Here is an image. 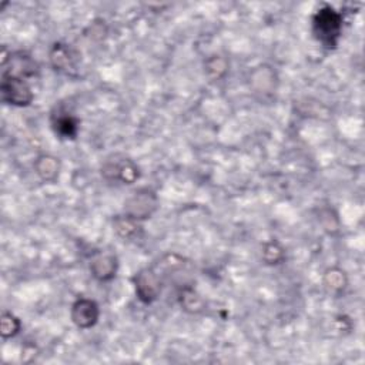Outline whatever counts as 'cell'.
<instances>
[{"label":"cell","instance_id":"cell-3","mask_svg":"<svg viewBox=\"0 0 365 365\" xmlns=\"http://www.w3.org/2000/svg\"><path fill=\"white\" fill-rule=\"evenodd\" d=\"M101 175L108 181H118L121 184H134L140 178L138 165L125 157L114 155L101 165Z\"/></svg>","mask_w":365,"mask_h":365},{"label":"cell","instance_id":"cell-12","mask_svg":"<svg viewBox=\"0 0 365 365\" xmlns=\"http://www.w3.org/2000/svg\"><path fill=\"white\" fill-rule=\"evenodd\" d=\"M251 86L257 93L268 94L275 88V73L269 66L255 67L251 73Z\"/></svg>","mask_w":365,"mask_h":365},{"label":"cell","instance_id":"cell-17","mask_svg":"<svg viewBox=\"0 0 365 365\" xmlns=\"http://www.w3.org/2000/svg\"><path fill=\"white\" fill-rule=\"evenodd\" d=\"M324 287L332 292H341L346 287V277L339 268H329L324 274Z\"/></svg>","mask_w":365,"mask_h":365},{"label":"cell","instance_id":"cell-15","mask_svg":"<svg viewBox=\"0 0 365 365\" xmlns=\"http://www.w3.org/2000/svg\"><path fill=\"white\" fill-rule=\"evenodd\" d=\"M204 71L208 78L220 80L228 73V60L224 56L212 54L204 61Z\"/></svg>","mask_w":365,"mask_h":365},{"label":"cell","instance_id":"cell-13","mask_svg":"<svg viewBox=\"0 0 365 365\" xmlns=\"http://www.w3.org/2000/svg\"><path fill=\"white\" fill-rule=\"evenodd\" d=\"M141 221L131 218L125 214L115 215L113 220V230L117 232L118 237L123 240H135L140 237L143 227L140 224Z\"/></svg>","mask_w":365,"mask_h":365},{"label":"cell","instance_id":"cell-5","mask_svg":"<svg viewBox=\"0 0 365 365\" xmlns=\"http://www.w3.org/2000/svg\"><path fill=\"white\" fill-rule=\"evenodd\" d=\"M158 207V198L154 191L140 188L134 191L124 202V214L138 221L150 218Z\"/></svg>","mask_w":365,"mask_h":365},{"label":"cell","instance_id":"cell-14","mask_svg":"<svg viewBox=\"0 0 365 365\" xmlns=\"http://www.w3.org/2000/svg\"><path fill=\"white\" fill-rule=\"evenodd\" d=\"M178 302L181 308L190 314L201 312L205 307L202 297L191 285H187V284L181 285L178 291Z\"/></svg>","mask_w":365,"mask_h":365},{"label":"cell","instance_id":"cell-6","mask_svg":"<svg viewBox=\"0 0 365 365\" xmlns=\"http://www.w3.org/2000/svg\"><path fill=\"white\" fill-rule=\"evenodd\" d=\"M1 100L6 104H11L16 107H27L33 103L34 93L27 80L6 77L1 76L0 84Z\"/></svg>","mask_w":365,"mask_h":365},{"label":"cell","instance_id":"cell-8","mask_svg":"<svg viewBox=\"0 0 365 365\" xmlns=\"http://www.w3.org/2000/svg\"><path fill=\"white\" fill-rule=\"evenodd\" d=\"M70 317L77 328L90 329L98 322L100 307L94 299L80 297L73 302Z\"/></svg>","mask_w":365,"mask_h":365},{"label":"cell","instance_id":"cell-16","mask_svg":"<svg viewBox=\"0 0 365 365\" xmlns=\"http://www.w3.org/2000/svg\"><path fill=\"white\" fill-rule=\"evenodd\" d=\"M285 258V250L277 240H269L262 247V259L268 265H278Z\"/></svg>","mask_w":365,"mask_h":365},{"label":"cell","instance_id":"cell-1","mask_svg":"<svg viewBox=\"0 0 365 365\" xmlns=\"http://www.w3.org/2000/svg\"><path fill=\"white\" fill-rule=\"evenodd\" d=\"M342 14L332 6L324 4L312 16V34L325 48H335L342 33Z\"/></svg>","mask_w":365,"mask_h":365},{"label":"cell","instance_id":"cell-7","mask_svg":"<svg viewBox=\"0 0 365 365\" xmlns=\"http://www.w3.org/2000/svg\"><path fill=\"white\" fill-rule=\"evenodd\" d=\"M81 54L70 44L63 41H56L48 50V60L51 67L64 74H70L77 70Z\"/></svg>","mask_w":365,"mask_h":365},{"label":"cell","instance_id":"cell-11","mask_svg":"<svg viewBox=\"0 0 365 365\" xmlns=\"http://www.w3.org/2000/svg\"><path fill=\"white\" fill-rule=\"evenodd\" d=\"M36 174L46 182H53L57 180L60 173V161L57 157L50 154L38 155L34 161Z\"/></svg>","mask_w":365,"mask_h":365},{"label":"cell","instance_id":"cell-4","mask_svg":"<svg viewBox=\"0 0 365 365\" xmlns=\"http://www.w3.org/2000/svg\"><path fill=\"white\" fill-rule=\"evenodd\" d=\"M135 295L143 304H153L158 299L163 289V278L154 267L140 269L134 278Z\"/></svg>","mask_w":365,"mask_h":365},{"label":"cell","instance_id":"cell-9","mask_svg":"<svg viewBox=\"0 0 365 365\" xmlns=\"http://www.w3.org/2000/svg\"><path fill=\"white\" fill-rule=\"evenodd\" d=\"M117 269H118V259L113 252L100 251L91 258L90 272L100 282L111 281L115 277Z\"/></svg>","mask_w":365,"mask_h":365},{"label":"cell","instance_id":"cell-18","mask_svg":"<svg viewBox=\"0 0 365 365\" xmlns=\"http://www.w3.org/2000/svg\"><path fill=\"white\" fill-rule=\"evenodd\" d=\"M21 329V322L20 319L9 312V311H3L1 314V338L3 339H9L16 336Z\"/></svg>","mask_w":365,"mask_h":365},{"label":"cell","instance_id":"cell-10","mask_svg":"<svg viewBox=\"0 0 365 365\" xmlns=\"http://www.w3.org/2000/svg\"><path fill=\"white\" fill-rule=\"evenodd\" d=\"M51 128L60 138L73 140L78 134V120L66 108L58 107L50 115Z\"/></svg>","mask_w":365,"mask_h":365},{"label":"cell","instance_id":"cell-2","mask_svg":"<svg viewBox=\"0 0 365 365\" xmlns=\"http://www.w3.org/2000/svg\"><path fill=\"white\" fill-rule=\"evenodd\" d=\"M38 71H40L38 63L30 53L24 50L10 51L7 56L4 54L1 60V76H6V77L29 80V78L37 77Z\"/></svg>","mask_w":365,"mask_h":365}]
</instances>
